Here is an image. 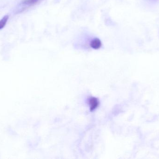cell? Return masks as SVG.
Segmentation results:
<instances>
[{
    "mask_svg": "<svg viewBox=\"0 0 159 159\" xmlns=\"http://www.w3.org/2000/svg\"><path fill=\"white\" fill-rule=\"evenodd\" d=\"M102 42L99 38L97 37H94L90 41L89 45L93 49H98L102 47Z\"/></svg>",
    "mask_w": 159,
    "mask_h": 159,
    "instance_id": "6da1fadb",
    "label": "cell"
},
{
    "mask_svg": "<svg viewBox=\"0 0 159 159\" xmlns=\"http://www.w3.org/2000/svg\"><path fill=\"white\" fill-rule=\"evenodd\" d=\"M43 0H23L21 5L24 8H28L38 4Z\"/></svg>",
    "mask_w": 159,
    "mask_h": 159,
    "instance_id": "7a4b0ae2",
    "label": "cell"
},
{
    "mask_svg": "<svg viewBox=\"0 0 159 159\" xmlns=\"http://www.w3.org/2000/svg\"><path fill=\"white\" fill-rule=\"evenodd\" d=\"M89 104L90 105V111H92L95 110L99 105V101L96 98H90L89 100Z\"/></svg>",
    "mask_w": 159,
    "mask_h": 159,
    "instance_id": "3957f363",
    "label": "cell"
},
{
    "mask_svg": "<svg viewBox=\"0 0 159 159\" xmlns=\"http://www.w3.org/2000/svg\"><path fill=\"white\" fill-rule=\"evenodd\" d=\"M9 19V15H5L2 17V19L0 20V30L5 27V26L7 24V22Z\"/></svg>",
    "mask_w": 159,
    "mask_h": 159,
    "instance_id": "277c9868",
    "label": "cell"
}]
</instances>
